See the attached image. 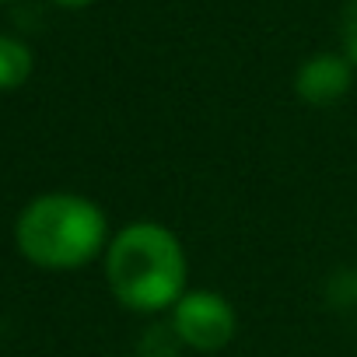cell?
Wrapping results in <instances>:
<instances>
[{
    "label": "cell",
    "mask_w": 357,
    "mask_h": 357,
    "mask_svg": "<svg viewBox=\"0 0 357 357\" xmlns=\"http://www.w3.org/2000/svg\"><path fill=\"white\" fill-rule=\"evenodd\" d=\"M105 280L130 312H165L186 294V252L154 221L126 225L105 249Z\"/></svg>",
    "instance_id": "6da1fadb"
},
{
    "label": "cell",
    "mask_w": 357,
    "mask_h": 357,
    "mask_svg": "<svg viewBox=\"0 0 357 357\" xmlns=\"http://www.w3.org/2000/svg\"><path fill=\"white\" fill-rule=\"evenodd\" d=\"M105 238L102 207L77 193H43L15 221L18 252L43 270H77L109 249Z\"/></svg>",
    "instance_id": "7a4b0ae2"
},
{
    "label": "cell",
    "mask_w": 357,
    "mask_h": 357,
    "mask_svg": "<svg viewBox=\"0 0 357 357\" xmlns=\"http://www.w3.org/2000/svg\"><path fill=\"white\" fill-rule=\"evenodd\" d=\"M235 308L218 291H186L172 308V329L183 347L200 354H218L235 336Z\"/></svg>",
    "instance_id": "3957f363"
},
{
    "label": "cell",
    "mask_w": 357,
    "mask_h": 357,
    "mask_svg": "<svg viewBox=\"0 0 357 357\" xmlns=\"http://www.w3.org/2000/svg\"><path fill=\"white\" fill-rule=\"evenodd\" d=\"M354 84V63L343 53H315L294 74V95L305 105H336Z\"/></svg>",
    "instance_id": "277c9868"
},
{
    "label": "cell",
    "mask_w": 357,
    "mask_h": 357,
    "mask_svg": "<svg viewBox=\"0 0 357 357\" xmlns=\"http://www.w3.org/2000/svg\"><path fill=\"white\" fill-rule=\"evenodd\" d=\"M32 50L15 39V36H0V91H15L32 77Z\"/></svg>",
    "instance_id": "5b68a950"
},
{
    "label": "cell",
    "mask_w": 357,
    "mask_h": 357,
    "mask_svg": "<svg viewBox=\"0 0 357 357\" xmlns=\"http://www.w3.org/2000/svg\"><path fill=\"white\" fill-rule=\"evenodd\" d=\"M340 43H343V56L357 67V0H347L343 15H340Z\"/></svg>",
    "instance_id": "8992f818"
},
{
    "label": "cell",
    "mask_w": 357,
    "mask_h": 357,
    "mask_svg": "<svg viewBox=\"0 0 357 357\" xmlns=\"http://www.w3.org/2000/svg\"><path fill=\"white\" fill-rule=\"evenodd\" d=\"M56 8H67V11H77V8H88V4H95V0H53Z\"/></svg>",
    "instance_id": "52a82bcc"
},
{
    "label": "cell",
    "mask_w": 357,
    "mask_h": 357,
    "mask_svg": "<svg viewBox=\"0 0 357 357\" xmlns=\"http://www.w3.org/2000/svg\"><path fill=\"white\" fill-rule=\"evenodd\" d=\"M0 4H11V0H0Z\"/></svg>",
    "instance_id": "ba28073f"
}]
</instances>
